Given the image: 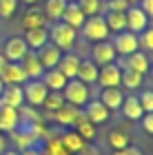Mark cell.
I'll return each mask as SVG.
<instances>
[{
	"label": "cell",
	"instance_id": "29",
	"mask_svg": "<svg viewBox=\"0 0 153 155\" xmlns=\"http://www.w3.org/2000/svg\"><path fill=\"white\" fill-rule=\"evenodd\" d=\"M65 7H67V0H47L42 11H45V18L51 20V22H58L65 13Z\"/></svg>",
	"mask_w": 153,
	"mask_h": 155
},
{
	"label": "cell",
	"instance_id": "3",
	"mask_svg": "<svg viewBox=\"0 0 153 155\" xmlns=\"http://www.w3.org/2000/svg\"><path fill=\"white\" fill-rule=\"evenodd\" d=\"M80 31H82V38L89 40V42H102V40H107L109 33H111L102 16H91V18H87Z\"/></svg>",
	"mask_w": 153,
	"mask_h": 155
},
{
	"label": "cell",
	"instance_id": "13",
	"mask_svg": "<svg viewBox=\"0 0 153 155\" xmlns=\"http://www.w3.org/2000/svg\"><path fill=\"white\" fill-rule=\"evenodd\" d=\"M82 113L87 115V120H89L91 124H104V122L111 117V111L104 107L100 100H89V102L85 104V111H82Z\"/></svg>",
	"mask_w": 153,
	"mask_h": 155
},
{
	"label": "cell",
	"instance_id": "42",
	"mask_svg": "<svg viewBox=\"0 0 153 155\" xmlns=\"http://www.w3.org/2000/svg\"><path fill=\"white\" fill-rule=\"evenodd\" d=\"M140 9L147 13L149 18H153V0H140Z\"/></svg>",
	"mask_w": 153,
	"mask_h": 155
},
{
	"label": "cell",
	"instance_id": "20",
	"mask_svg": "<svg viewBox=\"0 0 153 155\" xmlns=\"http://www.w3.org/2000/svg\"><path fill=\"white\" fill-rule=\"evenodd\" d=\"M25 42H27V47H29V51H38L42 45H47V42H49V31H47V27L27 29V33H25Z\"/></svg>",
	"mask_w": 153,
	"mask_h": 155
},
{
	"label": "cell",
	"instance_id": "1",
	"mask_svg": "<svg viewBox=\"0 0 153 155\" xmlns=\"http://www.w3.org/2000/svg\"><path fill=\"white\" fill-rule=\"evenodd\" d=\"M47 31H49V42L53 47H58L60 51H71L75 47V42H78V31L73 29V27L65 25L62 20L58 22H53L51 27H47Z\"/></svg>",
	"mask_w": 153,
	"mask_h": 155
},
{
	"label": "cell",
	"instance_id": "2",
	"mask_svg": "<svg viewBox=\"0 0 153 155\" xmlns=\"http://www.w3.org/2000/svg\"><path fill=\"white\" fill-rule=\"evenodd\" d=\"M62 95H65V102L67 104H71V107L75 109H80V107H85V104L91 100V93H89V84L85 82H80V80H69L65 84V89H62Z\"/></svg>",
	"mask_w": 153,
	"mask_h": 155
},
{
	"label": "cell",
	"instance_id": "19",
	"mask_svg": "<svg viewBox=\"0 0 153 155\" xmlns=\"http://www.w3.org/2000/svg\"><path fill=\"white\" fill-rule=\"evenodd\" d=\"M22 27H25V31L27 29H38V27H47V18H45L42 7H29L22 16Z\"/></svg>",
	"mask_w": 153,
	"mask_h": 155
},
{
	"label": "cell",
	"instance_id": "38",
	"mask_svg": "<svg viewBox=\"0 0 153 155\" xmlns=\"http://www.w3.org/2000/svg\"><path fill=\"white\" fill-rule=\"evenodd\" d=\"M18 9V0H0V18H11Z\"/></svg>",
	"mask_w": 153,
	"mask_h": 155
},
{
	"label": "cell",
	"instance_id": "41",
	"mask_svg": "<svg viewBox=\"0 0 153 155\" xmlns=\"http://www.w3.org/2000/svg\"><path fill=\"white\" fill-rule=\"evenodd\" d=\"M113 155H142V151L135 149V146H124L120 151H113Z\"/></svg>",
	"mask_w": 153,
	"mask_h": 155
},
{
	"label": "cell",
	"instance_id": "51",
	"mask_svg": "<svg viewBox=\"0 0 153 155\" xmlns=\"http://www.w3.org/2000/svg\"><path fill=\"white\" fill-rule=\"evenodd\" d=\"M149 71H151V80H153V67H149Z\"/></svg>",
	"mask_w": 153,
	"mask_h": 155
},
{
	"label": "cell",
	"instance_id": "36",
	"mask_svg": "<svg viewBox=\"0 0 153 155\" xmlns=\"http://www.w3.org/2000/svg\"><path fill=\"white\" fill-rule=\"evenodd\" d=\"M138 100H140V107L144 113H153V91L151 89H144V93L138 95Z\"/></svg>",
	"mask_w": 153,
	"mask_h": 155
},
{
	"label": "cell",
	"instance_id": "15",
	"mask_svg": "<svg viewBox=\"0 0 153 155\" xmlns=\"http://www.w3.org/2000/svg\"><path fill=\"white\" fill-rule=\"evenodd\" d=\"M62 22L65 25H69V27H73L75 31L78 29H82V25H85V20H87V16L82 13V9L78 7V2H67V7H65V13H62Z\"/></svg>",
	"mask_w": 153,
	"mask_h": 155
},
{
	"label": "cell",
	"instance_id": "46",
	"mask_svg": "<svg viewBox=\"0 0 153 155\" xmlns=\"http://www.w3.org/2000/svg\"><path fill=\"white\" fill-rule=\"evenodd\" d=\"M2 155H20V153H18V151H13V149H7Z\"/></svg>",
	"mask_w": 153,
	"mask_h": 155
},
{
	"label": "cell",
	"instance_id": "50",
	"mask_svg": "<svg viewBox=\"0 0 153 155\" xmlns=\"http://www.w3.org/2000/svg\"><path fill=\"white\" fill-rule=\"evenodd\" d=\"M2 89H5V84H2V80H0V93H2Z\"/></svg>",
	"mask_w": 153,
	"mask_h": 155
},
{
	"label": "cell",
	"instance_id": "12",
	"mask_svg": "<svg viewBox=\"0 0 153 155\" xmlns=\"http://www.w3.org/2000/svg\"><path fill=\"white\" fill-rule=\"evenodd\" d=\"M115 64L120 69H129V71H135V73L144 75V73H149L151 62H149V58H147V53H144V51H135V53L127 55L122 62H115Z\"/></svg>",
	"mask_w": 153,
	"mask_h": 155
},
{
	"label": "cell",
	"instance_id": "35",
	"mask_svg": "<svg viewBox=\"0 0 153 155\" xmlns=\"http://www.w3.org/2000/svg\"><path fill=\"white\" fill-rule=\"evenodd\" d=\"M42 155H71V153L62 146L60 137H49L47 144H45V149H42Z\"/></svg>",
	"mask_w": 153,
	"mask_h": 155
},
{
	"label": "cell",
	"instance_id": "31",
	"mask_svg": "<svg viewBox=\"0 0 153 155\" xmlns=\"http://www.w3.org/2000/svg\"><path fill=\"white\" fill-rule=\"evenodd\" d=\"M65 95H62V91H49L45 97V102H42V107L49 111V113H55L60 107H65Z\"/></svg>",
	"mask_w": 153,
	"mask_h": 155
},
{
	"label": "cell",
	"instance_id": "6",
	"mask_svg": "<svg viewBox=\"0 0 153 155\" xmlns=\"http://www.w3.org/2000/svg\"><path fill=\"white\" fill-rule=\"evenodd\" d=\"M124 18H127V31L135 33V36L149 27V16L135 5H129V9L124 11Z\"/></svg>",
	"mask_w": 153,
	"mask_h": 155
},
{
	"label": "cell",
	"instance_id": "32",
	"mask_svg": "<svg viewBox=\"0 0 153 155\" xmlns=\"http://www.w3.org/2000/svg\"><path fill=\"white\" fill-rule=\"evenodd\" d=\"M142 80L144 78L135 71H129V69H122V80H120V87L124 89H140L142 87Z\"/></svg>",
	"mask_w": 153,
	"mask_h": 155
},
{
	"label": "cell",
	"instance_id": "4",
	"mask_svg": "<svg viewBox=\"0 0 153 155\" xmlns=\"http://www.w3.org/2000/svg\"><path fill=\"white\" fill-rule=\"evenodd\" d=\"M49 93V89L45 87L42 80H27L22 84V95H25V104H29V107H42L45 97Z\"/></svg>",
	"mask_w": 153,
	"mask_h": 155
},
{
	"label": "cell",
	"instance_id": "48",
	"mask_svg": "<svg viewBox=\"0 0 153 155\" xmlns=\"http://www.w3.org/2000/svg\"><path fill=\"white\" fill-rule=\"evenodd\" d=\"M20 2H25V5H36L38 0H20Z\"/></svg>",
	"mask_w": 153,
	"mask_h": 155
},
{
	"label": "cell",
	"instance_id": "23",
	"mask_svg": "<svg viewBox=\"0 0 153 155\" xmlns=\"http://www.w3.org/2000/svg\"><path fill=\"white\" fill-rule=\"evenodd\" d=\"M120 111H122V115L127 117V120H133V122H135V120H140V117L144 115V111H142V107H140V100H138V95H127V97H124Z\"/></svg>",
	"mask_w": 153,
	"mask_h": 155
},
{
	"label": "cell",
	"instance_id": "49",
	"mask_svg": "<svg viewBox=\"0 0 153 155\" xmlns=\"http://www.w3.org/2000/svg\"><path fill=\"white\" fill-rule=\"evenodd\" d=\"M127 2H129V5H135V2H140V0H127Z\"/></svg>",
	"mask_w": 153,
	"mask_h": 155
},
{
	"label": "cell",
	"instance_id": "25",
	"mask_svg": "<svg viewBox=\"0 0 153 155\" xmlns=\"http://www.w3.org/2000/svg\"><path fill=\"white\" fill-rule=\"evenodd\" d=\"M11 140H13V146H16V149H20L18 153H22V151H27V149H33V144H36V137L27 131V126H20V129H16V131L11 133Z\"/></svg>",
	"mask_w": 153,
	"mask_h": 155
},
{
	"label": "cell",
	"instance_id": "30",
	"mask_svg": "<svg viewBox=\"0 0 153 155\" xmlns=\"http://www.w3.org/2000/svg\"><path fill=\"white\" fill-rule=\"evenodd\" d=\"M102 18H104V22H107L109 31H115V33L127 31V18H124V13H120V11H107V16H102Z\"/></svg>",
	"mask_w": 153,
	"mask_h": 155
},
{
	"label": "cell",
	"instance_id": "9",
	"mask_svg": "<svg viewBox=\"0 0 153 155\" xmlns=\"http://www.w3.org/2000/svg\"><path fill=\"white\" fill-rule=\"evenodd\" d=\"M36 53V58H38V62L42 64V69L45 71H49V69H55L58 67V62H60V58H62V51L58 47H53L51 42H47V45H42L38 49V51H33Z\"/></svg>",
	"mask_w": 153,
	"mask_h": 155
},
{
	"label": "cell",
	"instance_id": "37",
	"mask_svg": "<svg viewBox=\"0 0 153 155\" xmlns=\"http://www.w3.org/2000/svg\"><path fill=\"white\" fill-rule=\"evenodd\" d=\"M138 42H140V47L144 51H153V27H147V29L140 33Z\"/></svg>",
	"mask_w": 153,
	"mask_h": 155
},
{
	"label": "cell",
	"instance_id": "22",
	"mask_svg": "<svg viewBox=\"0 0 153 155\" xmlns=\"http://www.w3.org/2000/svg\"><path fill=\"white\" fill-rule=\"evenodd\" d=\"M98 64L93 60H80V67H78V73H75V80L85 82V84H95L98 80Z\"/></svg>",
	"mask_w": 153,
	"mask_h": 155
},
{
	"label": "cell",
	"instance_id": "28",
	"mask_svg": "<svg viewBox=\"0 0 153 155\" xmlns=\"http://www.w3.org/2000/svg\"><path fill=\"white\" fill-rule=\"evenodd\" d=\"M78 113H80V109L71 107V104H65V107H60L53 113V120H55V124H60V126H73Z\"/></svg>",
	"mask_w": 153,
	"mask_h": 155
},
{
	"label": "cell",
	"instance_id": "16",
	"mask_svg": "<svg viewBox=\"0 0 153 155\" xmlns=\"http://www.w3.org/2000/svg\"><path fill=\"white\" fill-rule=\"evenodd\" d=\"M98 100H100L109 111H120L122 102H124V93L120 91V87H109V89H102V91H100V97H98Z\"/></svg>",
	"mask_w": 153,
	"mask_h": 155
},
{
	"label": "cell",
	"instance_id": "39",
	"mask_svg": "<svg viewBox=\"0 0 153 155\" xmlns=\"http://www.w3.org/2000/svg\"><path fill=\"white\" fill-rule=\"evenodd\" d=\"M107 9L109 11H120V13H124L129 9V2L127 0H107Z\"/></svg>",
	"mask_w": 153,
	"mask_h": 155
},
{
	"label": "cell",
	"instance_id": "14",
	"mask_svg": "<svg viewBox=\"0 0 153 155\" xmlns=\"http://www.w3.org/2000/svg\"><path fill=\"white\" fill-rule=\"evenodd\" d=\"M18 64H20V69L25 71L27 80H40L42 73H45L42 64L38 62V58H36V53H33V51H27V55L18 62Z\"/></svg>",
	"mask_w": 153,
	"mask_h": 155
},
{
	"label": "cell",
	"instance_id": "5",
	"mask_svg": "<svg viewBox=\"0 0 153 155\" xmlns=\"http://www.w3.org/2000/svg\"><path fill=\"white\" fill-rule=\"evenodd\" d=\"M111 45H113L115 53L122 55V58H127V55L140 51L138 36H135V33H131V31H120V33H115V38H113V42H111Z\"/></svg>",
	"mask_w": 153,
	"mask_h": 155
},
{
	"label": "cell",
	"instance_id": "43",
	"mask_svg": "<svg viewBox=\"0 0 153 155\" xmlns=\"http://www.w3.org/2000/svg\"><path fill=\"white\" fill-rule=\"evenodd\" d=\"M78 155H100V153H98V149H89V146H85Z\"/></svg>",
	"mask_w": 153,
	"mask_h": 155
},
{
	"label": "cell",
	"instance_id": "18",
	"mask_svg": "<svg viewBox=\"0 0 153 155\" xmlns=\"http://www.w3.org/2000/svg\"><path fill=\"white\" fill-rule=\"evenodd\" d=\"M0 104L5 107H13V109H20L25 104V95H22V87H5L2 93H0Z\"/></svg>",
	"mask_w": 153,
	"mask_h": 155
},
{
	"label": "cell",
	"instance_id": "21",
	"mask_svg": "<svg viewBox=\"0 0 153 155\" xmlns=\"http://www.w3.org/2000/svg\"><path fill=\"white\" fill-rule=\"evenodd\" d=\"M80 60L82 58H78L75 53H65L60 58V62H58V69H60V73L67 78V80H73L75 78V73H78V67H80Z\"/></svg>",
	"mask_w": 153,
	"mask_h": 155
},
{
	"label": "cell",
	"instance_id": "44",
	"mask_svg": "<svg viewBox=\"0 0 153 155\" xmlns=\"http://www.w3.org/2000/svg\"><path fill=\"white\" fill-rule=\"evenodd\" d=\"M20 155H42V151L40 149H27V151H22Z\"/></svg>",
	"mask_w": 153,
	"mask_h": 155
},
{
	"label": "cell",
	"instance_id": "8",
	"mask_svg": "<svg viewBox=\"0 0 153 155\" xmlns=\"http://www.w3.org/2000/svg\"><path fill=\"white\" fill-rule=\"evenodd\" d=\"M91 60L95 62L98 67H104V64H111V62L118 60V53L111 42L102 40V42H95L93 49H91Z\"/></svg>",
	"mask_w": 153,
	"mask_h": 155
},
{
	"label": "cell",
	"instance_id": "24",
	"mask_svg": "<svg viewBox=\"0 0 153 155\" xmlns=\"http://www.w3.org/2000/svg\"><path fill=\"white\" fill-rule=\"evenodd\" d=\"M40 80L45 82V87L49 89V91H62V89H65V84L69 82L67 78L60 73V69H58V67H55V69H49V71H45Z\"/></svg>",
	"mask_w": 153,
	"mask_h": 155
},
{
	"label": "cell",
	"instance_id": "27",
	"mask_svg": "<svg viewBox=\"0 0 153 155\" xmlns=\"http://www.w3.org/2000/svg\"><path fill=\"white\" fill-rule=\"evenodd\" d=\"M73 131L78 133V135L85 140V142H87V140H93V137H95V124L89 122L87 115L82 113V111L78 113V117H75V122H73Z\"/></svg>",
	"mask_w": 153,
	"mask_h": 155
},
{
	"label": "cell",
	"instance_id": "40",
	"mask_svg": "<svg viewBox=\"0 0 153 155\" xmlns=\"http://www.w3.org/2000/svg\"><path fill=\"white\" fill-rule=\"evenodd\" d=\"M142 131H147L149 135H153V113H147V115H142Z\"/></svg>",
	"mask_w": 153,
	"mask_h": 155
},
{
	"label": "cell",
	"instance_id": "7",
	"mask_svg": "<svg viewBox=\"0 0 153 155\" xmlns=\"http://www.w3.org/2000/svg\"><path fill=\"white\" fill-rule=\"evenodd\" d=\"M27 51H29V47H27L25 38H20V36L9 38L2 47V55L7 58V62H20L27 55Z\"/></svg>",
	"mask_w": 153,
	"mask_h": 155
},
{
	"label": "cell",
	"instance_id": "26",
	"mask_svg": "<svg viewBox=\"0 0 153 155\" xmlns=\"http://www.w3.org/2000/svg\"><path fill=\"white\" fill-rule=\"evenodd\" d=\"M60 142H62V146H65V149L71 153V155H78V153L87 146L85 140H82L75 131H65V133L60 135Z\"/></svg>",
	"mask_w": 153,
	"mask_h": 155
},
{
	"label": "cell",
	"instance_id": "10",
	"mask_svg": "<svg viewBox=\"0 0 153 155\" xmlns=\"http://www.w3.org/2000/svg\"><path fill=\"white\" fill-rule=\"evenodd\" d=\"M120 80H122V69L111 62V64H104L98 69V82L102 89H109V87H120Z\"/></svg>",
	"mask_w": 153,
	"mask_h": 155
},
{
	"label": "cell",
	"instance_id": "17",
	"mask_svg": "<svg viewBox=\"0 0 153 155\" xmlns=\"http://www.w3.org/2000/svg\"><path fill=\"white\" fill-rule=\"evenodd\" d=\"M18 124H22V122H20V115H18V109L0 104V131L13 133L18 129Z\"/></svg>",
	"mask_w": 153,
	"mask_h": 155
},
{
	"label": "cell",
	"instance_id": "11",
	"mask_svg": "<svg viewBox=\"0 0 153 155\" xmlns=\"http://www.w3.org/2000/svg\"><path fill=\"white\" fill-rule=\"evenodd\" d=\"M0 80H2L5 87H22V84L27 82V75L25 71L20 69L18 62H7V64L0 69Z\"/></svg>",
	"mask_w": 153,
	"mask_h": 155
},
{
	"label": "cell",
	"instance_id": "52",
	"mask_svg": "<svg viewBox=\"0 0 153 155\" xmlns=\"http://www.w3.org/2000/svg\"><path fill=\"white\" fill-rule=\"evenodd\" d=\"M67 2H75V0H67Z\"/></svg>",
	"mask_w": 153,
	"mask_h": 155
},
{
	"label": "cell",
	"instance_id": "33",
	"mask_svg": "<svg viewBox=\"0 0 153 155\" xmlns=\"http://www.w3.org/2000/svg\"><path fill=\"white\" fill-rule=\"evenodd\" d=\"M109 146L113 151H120V149H124V146H129V135H127V131H111L109 133Z\"/></svg>",
	"mask_w": 153,
	"mask_h": 155
},
{
	"label": "cell",
	"instance_id": "47",
	"mask_svg": "<svg viewBox=\"0 0 153 155\" xmlns=\"http://www.w3.org/2000/svg\"><path fill=\"white\" fill-rule=\"evenodd\" d=\"M5 64H7V58H5V55H2V53H0V69H2Z\"/></svg>",
	"mask_w": 153,
	"mask_h": 155
},
{
	"label": "cell",
	"instance_id": "34",
	"mask_svg": "<svg viewBox=\"0 0 153 155\" xmlns=\"http://www.w3.org/2000/svg\"><path fill=\"white\" fill-rule=\"evenodd\" d=\"M75 2H78V7L87 18L100 16V11H102V0H75Z\"/></svg>",
	"mask_w": 153,
	"mask_h": 155
},
{
	"label": "cell",
	"instance_id": "45",
	"mask_svg": "<svg viewBox=\"0 0 153 155\" xmlns=\"http://www.w3.org/2000/svg\"><path fill=\"white\" fill-rule=\"evenodd\" d=\"M5 151H7V140H5L2 133H0V155H2Z\"/></svg>",
	"mask_w": 153,
	"mask_h": 155
}]
</instances>
